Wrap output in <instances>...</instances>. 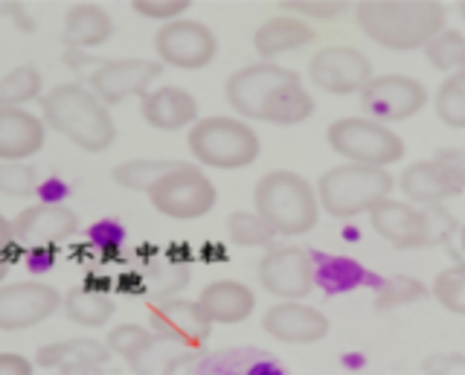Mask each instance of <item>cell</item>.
Here are the masks:
<instances>
[{
  "mask_svg": "<svg viewBox=\"0 0 465 375\" xmlns=\"http://www.w3.org/2000/svg\"><path fill=\"white\" fill-rule=\"evenodd\" d=\"M38 190V169L29 161L0 163V195L4 198H33Z\"/></svg>",
  "mask_w": 465,
  "mask_h": 375,
  "instance_id": "cell-38",
  "label": "cell"
},
{
  "mask_svg": "<svg viewBox=\"0 0 465 375\" xmlns=\"http://www.w3.org/2000/svg\"><path fill=\"white\" fill-rule=\"evenodd\" d=\"M396 178L387 169L341 163L320 175L314 192L317 204L331 219H355L361 212H370L378 201L390 198Z\"/></svg>",
  "mask_w": 465,
  "mask_h": 375,
  "instance_id": "cell-5",
  "label": "cell"
},
{
  "mask_svg": "<svg viewBox=\"0 0 465 375\" xmlns=\"http://www.w3.org/2000/svg\"><path fill=\"white\" fill-rule=\"evenodd\" d=\"M460 15H462V21H465V0H462V4H460Z\"/></svg>",
  "mask_w": 465,
  "mask_h": 375,
  "instance_id": "cell-48",
  "label": "cell"
},
{
  "mask_svg": "<svg viewBox=\"0 0 465 375\" xmlns=\"http://www.w3.org/2000/svg\"><path fill=\"white\" fill-rule=\"evenodd\" d=\"M174 163L178 161H149V157H134V161L116 163L111 169V178L116 186H123L128 192H149Z\"/></svg>",
  "mask_w": 465,
  "mask_h": 375,
  "instance_id": "cell-32",
  "label": "cell"
},
{
  "mask_svg": "<svg viewBox=\"0 0 465 375\" xmlns=\"http://www.w3.org/2000/svg\"><path fill=\"white\" fill-rule=\"evenodd\" d=\"M430 161H433V166L440 169L450 183L457 186L460 192L465 190V149H457V146L436 149Z\"/></svg>",
  "mask_w": 465,
  "mask_h": 375,
  "instance_id": "cell-42",
  "label": "cell"
},
{
  "mask_svg": "<svg viewBox=\"0 0 465 375\" xmlns=\"http://www.w3.org/2000/svg\"><path fill=\"white\" fill-rule=\"evenodd\" d=\"M18 251H21V244L15 242L12 222L6 215H0V285H4L9 268L15 265V259H18Z\"/></svg>",
  "mask_w": 465,
  "mask_h": 375,
  "instance_id": "cell-43",
  "label": "cell"
},
{
  "mask_svg": "<svg viewBox=\"0 0 465 375\" xmlns=\"http://www.w3.org/2000/svg\"><path fill=\"white\" fill-rule=\"evenodd\" d=\"M433 111L436 117L442 120L448 128H465V70L450 74L433 99Z\"/></svg>",
  "mask_w": 465,
  "mask_h": 375,
  "instance_id": "cell-34",
  "label": "cell"
},
{
  "mask_svg": "<svg viewBox=\"0 0 465 375\" xmlns=\"http://www.w3.org/2000/svg\"><path fill=\"white\" fill-rule=\"evenodd\" d=\"M201 355L203 350H195V346L152 335L145 350L128 360V370L134 375H189Z\"/></svg>",
  "mask_w": 465,
  "mask_h": 375,
  "instance_id": "cell-23",
  "label": "cell"
},
{
  "mask_svg": "<svg viewBox=\"0 0 465 375\" xmlns=\"http://www.w3.org/2000/svg\"><path fill=\"white\" fill-rule=\"evenodd\" d=\"M12 233L21 248L47 251L79 233V215L67 204H33L12 219Z\"/></svg>",
  "mask_w": 465,
  "mask_h": 375,
  "instance_id": "cell-15",
  "label": "cell"
},
{
  "mask_svg": "<svg viewBox=\"0 0 465 375\" xmlns=\"http://www.w3.org/2000/svg\"><path fill=\"white\" fill-rule=\"evenodd\" d=\"M253 212L285 239L312 233L320 222L314 186L291 169H271L256 181Z\"/></svg>",
  "mask_w": 465,
  "mask_h": 375,
  "instance_id": "cell-3",
  "label": "cell"
},
{
  "mask_svg": "<svg viewBox=\"0 0 465 375\" xmlns=\"http://www.w3.org/2000/svg\"><path fill=\"white\" fill-rule=\"evenodd\" d=\"M460 248H462V253H465V224L460 227Z\"/></svg>",
  "mask_w": 465,
  "mask_h": 375,
  "instance_id": "cell-47",
  "label": "cell"
},
{
  "mask_svg": "<svg viewBox=\"0 0 465 375\" xmlns=\"http://www.w3.org/2000/svg\"><path fill=\"white\" fill-rule=\"evenodd\" d=\"M425 55L430 67L442 70V74H457L465 70V35L460 30H445L440 35H433L425 44Z\"/></svg>",
  "mask_w": 465,
  "mask_h": 375,
  "instance_id": "cell-36",
  "label": "cell"
},
{
  "mask_svg": "<svg viewBox=\"0 0 465 375\" xmlns=\"http://www.w3.org/2000/svg\"><path fill=\"white\" fill-rule=\"evenodd\" d=\"M399 190L413 207H442V201L460 195L457 186L433 166V161H416L407 166L399 178Z\"/></svg>",
  "mask_w": 465,
  "mask_h": 375,
  "instance_id": "cell-26",
  "label": "cell"
},
{
  "mask_svg": "<svg viewBox=\"0 0 465 375\" xmlns=\"http://www.w3.org/2000/svg\"><path fill=\"white\" fill-rule=\"evenodd\" d=\"M0 375H35V364L21 352H0Z\"/></svg>",
  "mask_w": 465,
  "mask_h": 375,
  "instance_id": "cell-44",
  "label": "cell"
},
{
  "mask_svg": "<svg viewBox=\"0 0 465 375\" xmlns=\"http://www.w3.org/2000/svg\"><path fill=\"white\" fill-rule=\"evenodd\" d=\"M189 6H193V0H131V9H134L137 15L149 21H163V24L183 18Z\"/></svg>",
  "mask_w": 465,
  "mask_h": 375,
  "instance_id": "cell-41",
  "label": "cell"
},
{
  "mask_svg": "<svg viewBox=\"0 0 465 375\" xmlns=\"http://www.w3.org/2000/svg\"><path fill=\"white\" fill-rule=\"evenodd\" d=\"M372 76V62L349 44H329L309 59V82L331 96L361 94Z\"/></svg>",
  "mask_w": 465,
  "mask_h": 375,
  "instance_id": "cell-11",
  "label": "cell"
},
{
  "mask_svg": "<svg viewBox=\"0 0 465 375\" xmlns=\"http://www.w3.org/2000/svg\"><path fill=\"white\" fill-rule=\"evenodd\" d=\"M259 285L280 302H300L314 291V259L300 244H276L268 248L256 268Z\"/></svg>",
  "mask_w": 465,
  "mask_h": 375,
  "instance_id": "cell-9",
  "label": "cell"
},
{
  "mask_svg": "<svg viewBox=\"0 0 465 375\" xmlns=\"http://www.w3.org/2000/svg\"><path fill=\"white\" fill-rule=\"evenodd\" d=\"M326 143L346 163L375 166V169H387L392 163H399L407 152L404 140L390 125L372 123L367 117L334 120L326 132Z\"/></svg>",
  "mask_w": 465,
  "mask_h": 375,
  "instance_id": "cell-6",
  "label": "cell"
},
{
  "mask_svg": "<svg viewBox=\"0 0 465 375\" xmlns=\"http://www.w3.org/2000/svg\"><path fill=\"white\" fill-rule=\"evenodd\" d=\"M425 297H428L425 282L416 280V277H407V273H396V277H387V280L378 282L375 309L378 311L401 309V306H411V302L425 300Z\"/></svg>",
  "mask_w": 465,
  "mask_h": 375,
  "instance_id": "cell-33",
  "label": "cell"
},
{
  "mask_svg": "<svg viewBox=\"0 0 465 375\" xmlns=\"http://www.w3.org/2000/svg\"><path fill=\"white\" fill-rule=\"evenodd\" d=\"M273 6L280 9V15H294L302 21H329L349 12L352 4H346V0H280Z\"/></svg>",
  "mask_w": 465,
  "mask_h": 375,
  "instance_id": "cell-40",
  "label": "cell"
},
{
  "mask_svg": "<svg viewBox=\"0 0 465 375\" xmlns=\"http://www.w3.org/2000/svg\"><path fill=\"white\" fill-rule=\"evenodd\" d=\"M62 309V294L38 280L0 285V331H26Z\"/></svg>",
  "mask_w": 465,
  "mask_h": 375,
  "instance_id": "cell-14",
  "label": "cell"
},
{
  "mask_svg": "<svg viewBox=\"0 0 465 375\" xmlns=\"http://www.w3.org/2000/svg\"><path fill=\"white\" fill-rule=\"evenodd\" d=\"M157 64L178 67V70H201L215 62L218 38L207 24L193 18L169 21L154 35Z\"/></svg>",
  "mask_w": 465,
  "mask_h": 375,
  "instance_id": "cell-10",
  "label": "cell"
},
{
  "mask_svg": "<svg viewBox=\"0 0 465 375\" xmlns=\"http://www.w3.org/2000/svg\"><path fill=\"white\" fill-rule=\"evenodd\" d=\"M314 38L317 30L309 21L294 15H273L259 24V30L253 33V47L262 55V62H273L285 53L309 47Z\"/></svg>",
  "mask_w": 465,
  "mask_h": 375,
  "instance_id": "cell-24",
  "label": "cell"
},
{
  "mask_svg": "<svg viewBox=\"0 0 465 375\" xmlns=\"http://www.w3.org/2000/svg\"><path fill=\"white\" fill-rule=\"evenodd\" d=\"M149 331L160 338L181 340L186 346L203 350V343L213 335V323L207 314L201 311L195 300H166V302H152L149 306Z\"/></svg>",
  "mask_w": 465,
  "mask_h": 375,
  "instance_id": "cell-18",
  "label": "cell"
},
{
  "mask_svg": "<svg viewBox=\"0 0 465 375\" xmlns=\"http://www.w3.org/2000/svg\"><path fill=\"white\" fill-rule=\"evenodd\" d=\"M152 207L172 222H195L210 215L218 192L207 172L195 163H174L163 178H160L149 192Z\"/></svg>",
  "mask_w": 465,
  "mask_h": 375,
  "instance_id": "cell-7",
  "label": "cell"
},
{
  "mask_svg": "<svg viewBox=\"0 0 465 375\" xmlns=\"http://www.w3.org/2000/svg\"><path fill=\"white\" fill-rule=\"evenodd\" d=\"M70 360H84V364H96L105 367L111 360L108 346L94 338H70V340H55V343H44L35 352L33 364L41 370H58L62 364H70Z\"/></svg>",
  "mask_w": 465,
  "mask_h": 375,
  "instance_id": "cell-27",
  "label": "cell"
},
{
  "mask_svg": "<svg viewBox=\"0 0 465 375\" xmlns=\"http://www.w3.org/2000/svg\"><path fill=\"white\" fill-rule=\"evenodd\" d=\"M44 96V76L35 64L12 67L0 76V108H26Z\"/></svg>",
  "mask_w": 465,
  "mask_h": 375,
  "instance_id": "cell-31",
  "label": "cell"
},
{
  "mask_svg": "<svg viewBox=\"0 0 465 375\" xmlns=\"http://www.w3.org/2000/svg\"><path fill=\"white\" fill-rule=\"evenodd\" d=\"M152 340V331H149V326H140V323H120V326H114L111 331H108V340H105V346H108V352H114V355H120L125 364L131 358H137L143 350H145V343Z\"/></svg>",
  "mask_w": 465,
  "mask_h": 375,
  "instance_id": "cell-39",
  "label": "cell"
},
{
  "mask_svg": "<svg viewBox=\"0 0 465 375\" xmlns=\"http://www.w3.org/2000/svg\"><path fill=\"white\" fill-rule=\"evenodd\" d=\"M294 76H297L294 70L273 64V62L247 64V67H239L236 74H230L224 84V99H227V105L239 113V120L262 123V113H265L273 94Z\"/></svg>",
  "mask_w": 465,
  "mask_h": 375,
  "instance_id": "cell-12",
  "label": "cell"
},
{
  "mask_svg": "<svg viewBox=\"0 0 465 375\" xmlns=\"http://www.w3.org/2000/svg\"><path fill=\"white\" fill-rule=\"evenodd\" d=\"M163 76V64L152 59H114L99 62L96 70L87 74L84 88L91 91L102 105H120L128 96H143L152 82Z\"/></svg>",
  "mask_w": 465,
  "mask_h": 375,
  "instance_id": "cell-13",
  "label": "cell"
},
{
  "mask_svg": "<svg viewBox=\"0 0 465 375\" xmlns=\"http://www.w3.org/2000/svg\"><path fill=\"white\" fill-rule=\"evenodd\" d=\"M105 367H96V364H84V360H70V364L58 367V375H102Z\"/></svg>",
  "mask_w": 465,
  "mask_h": 375,
  "instance_id": "cell-45",
  "label": "cell"
},
{
  "mask_svg": "<svg viewBox=\"0 0 465 375\" xmlns=\"http://www.w3.org/2000/svg\"><path fill=\"white\" fill-rule=\"evenodd\" d=\"M6 15H21V4H0V18H6Z\"/></svg>",
  "mask_w": 465,
  "mask_h": 375,
  "instance_id": "cell-46",
  "label": "cell"
},
{
  "mask_svg": "<svg viewBox=\"0 0 465 375\" xmlns=\"http://www.w3.org/2000/svg\"><path fill=\"white\" fill-rule=\"evenodd\" d=\"M114 35V21L96 4H73L62 24V44L70 50H91Z\"/></svg>",
  "mask_w": 465,
  "mask_h": 375,
  "instance_id": "cell-25",
  "label": "cell"
},
{
  "mask_svg": "<svg viewBox=\"0 0 465 375\" xmlns=\"http://www.w3.org/2000/svg\"><path fill=\"white\" fill-rule=\"evenodd\" d=\"M314 113V99L305 91V84L300 76L288 79L280 91L273 94V99L268 103L265 113H262V123L271 125H300Z\"/></svg>",
  "mask_w": 465,
  "mask_h": 375,
  "instance_id": "cell-28",
  "label": "cell"
},
{
  "mask_svg": "<svg viewBox=\"0 0 465 375\" xmlns=\"http://www.w3.org/2000/svg\"><path fill=\"white\" fill-rule=\"evenodd\" d=\"M227 236L239 248H273L276 233L259 219L256 212L236 210L227 215Z\"/></svg>",
  "mask_w": 465,
  "mask_h": 375,
  "instance_id": "cell-35",
  "label": "cell"
},
{
  "mask_svg": "<svg viewBox=\"0 0 465 375\" xmlns=\"http://www.w3.org/2000/svg\"><path fill=\"white\" fill-rule=\"evenodd\" d=\"M140 117L157 132L193 128L198 123V99L178 84H163L140 96Z\"/></svg>",
  "mask_w": 465,
  "mask_h": 375,
  "instance_id": "cell-20",
  "label": "cell"
},
{
  "mask_svg": "<svg viewBox=\"0 0 465 375\" xmlns=\"http://www.w3.org/2000/svg\"><path fill=\"white\" fill-rule=\"evenodd\" d=\"M189 375H291L280 358L259 346H224L203 352Z\"/></svg>",
  "mask_w": 465,
  "mask_h": 375,
  "instance_id": "cell-19",
  "label": "cell"
},
{
  "mask_svg": "<svg viewBox=\"0 0 465 375\" xmlns=\"http://www.w3.org/2000/svg\"><path fill=\"white\" fill-rule=\"evenodd\" d=\"M195 302L213 326H236L256 311L253 288L239 280H215L203 285Z\"/></svg>",
  "mask_w": 465,
  "mask_h": 375,
  "instance_id": "cell-22",
  "label": "cell"
},
{
  "mask_svg": "<svg viewBox=\"0 0 465 375\" xmlns=\"http://www.w3.org/2000/svg\"><path fill=\"white\" fill-rule=\"evenodd\" d=\"M41 123L53 128L55 134L70 140L73 146L99 154L108 152L116 140V123L111 117V108H105L99 99L79 82L55 84L41 99Z\"/></svg>",
  "mask_w": 465,
  "mask_h": 375,
  "instance_id": "cell-2",
  "label": "cell"
},
{
  "mask_svg": "<svg viewBox=\"0 0 465 375\" xmlns=\"http://www.w3.org/2000/svg\"><path fill=\"white\" fill-rule=\"evenodd\" d=\"M189 265L186 262H169V259H149L140 273L143 280V294H149L154 302L174 300L189 285Z\"/></svg>",
  "mask_w": 465,
  "mask_h": 375,
  "instance_id": "cell-30",
  "label": "cell"
},
{
  "mask_svg": "<svg viewBox=\"0 0 465 375\" xmlns=\"http://www.w3.org/2000/svg\"><path fill=\"white\" fill-rule=\"evenodd\" d=\"M62 311L70 323L84 326V329H99L114 317L116 302L108 294H96V291H87L84 285H76L62 297Z\"/></svg>",
  "mask_w": 465,
  "mask_h": 375,
  "instance_id": "cell-29",
  "label": "cell"
},
{
  "mask_svg": "<svg viewBox=\"0 0 465 375\" xmlns=\"http://www.w3.org/2000/svg\"><path fill=\"white\" fill-rule=\"evenodd\" d=\"M445 311L465 317V262L440 271L428 291Z\"/></svg>",
  "mask_w": 465,
  "mask_h": 375,
  "instance_id": "cell-37",
  "label": "cell"
},
{
  "mask_svg": "<svg viewBox=\"0 0 465 375\" xmlns=\"http://www.w3.org/2000/svg\"><path fill=\"white\" fill-rule=\"evenodd\" d=\"M47 143V125L26 108H0V163L35 157Z\"/></svg>",
  "mask_w": 465,
  "mask_h": 375,
  "instance_id": "cell-21",
  "label": "cell"
},
{
  "mask_svg": "<svg viewBox=\"0 0 465 375\" xmlns=\"http://www.w3.org/2000/svg\"><path fill=\"white\" fill-rule=\"evenodd\" d=\"M186 149L195 157V166L236 172L256 161L262 140L251 123L215 113V117H198V123L189 128Z\"/></svg>",
  "mask_w": 465,
  "mask_h": 375,
  "instance_id": "cell-4",
  "label": "cell"
},
{
  "mask_svg": "<svg viewBox=\"0 0 465 375\" xmlns=\"http://www.w3.org/2000/svg\"><path fill=\"white\" fill-rule=\"evenodd\" d=\"M370 224L378 236L396 251H416L430 244V215L428 210L407 201L384 198L370 210Z\"/></svg>",
  "mask_w": 465,
  "mask_h": 375,
  "instance_id": "cell-16",
  "label": "cell"
},
{
  "mask_svg": "<svg viewBox=\"0 0 465 375\" xmlns=\"http://www.w3.org/2000/svg\"><path fill=\"white\" fill-rule=\"evenodd\" d=\"M361 111L372 123H404L428 105V88L413 76L384 74L372 76L361 94Z\"/></svg>",
  "mask_w": 465,
  "mask_h": 375,
  "instance_id": "cell-8",
  "label": "cell"
},
{
  "mask_svg": "<svg viewBox=\"0 0 465 375\" xmlns=\"http://www.w3.org/2000/svg\"><path fill=\"white\" fill-rule=\"evenodd\" d=\"M262 329H265L268 338L280 343L309 346V343L326 340L331 323L323 311L314 306H305V302H276V306H271L262 314Z\"/></svg>",
  "mask_w": 465,
  "mask_h": 375,
  "instance_id": "cell-17",
  "label": "cell"
},
{
  "mask_svg": "<svg viewBox=\"0 0 465 375\" xmlns=\"http://www.w3.org/2000/svg\"><path fill=\"white\" fill-rule=\"evenodd\" d=\"M352 6L361 33L392 53L425 50L448 24V9L436 0H361Z\"/></svg>",
  "mask_w": 465,
  "mask_h": 375,
  "instance_id": "cell-1",
  "label": "cell"
}]
</instances>
